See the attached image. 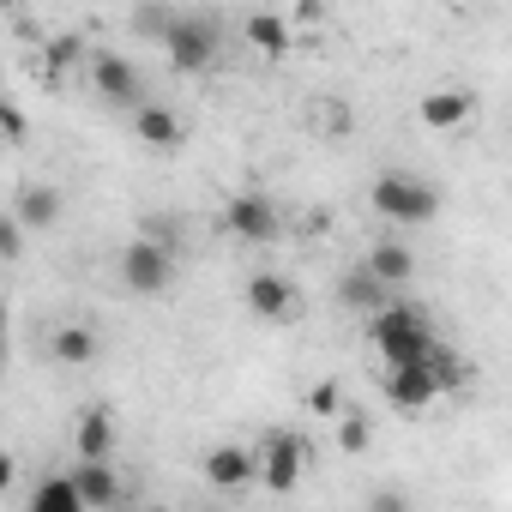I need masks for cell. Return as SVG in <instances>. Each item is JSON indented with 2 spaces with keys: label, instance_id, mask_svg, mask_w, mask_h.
Instances as JSON below:
<instances>
[{
  "label": "cell",
  "instance_id": "cell-1",
  "mask_svg": "<svg viewBox=\"0 0 512 512\" xmlns=\"http://www.w3.org/2000/svg\"><path fill=\"white\" fill-rule=\"evenodd\" d=\"M368 344L380 350V362H422V356L440 344V332H434L428 308H416V302H386V308L368 320Z\"/></svg>",
  "mask_w": 512,
  "mask_h": 512
},
{
  "label": "cell",
  "instance_id": "cell-2",
  "mask_svg": "<svg viewBox=\"0 0 512 512\" xmlns=\"http://www.w3.org/2000/svg\"><path fill=\"white\" fill-rule=\"evenodd\" d=\"M368 205H374V217L416 229V223H434L446 199H440L434 181H422V175H410V169H380L374 187H368Z\"/></svg>",
  "mask_w": 512,
  "mask_h": 512
},
{
  "label": "cell",
  "instance_id": "cell-3",
  "mask_svg": "<svg viewBox=\"0 0 512 512\" xmlns=\"http://www.w3.org/2000/svg\"><path fill=\"white\" fill-rule=\"evenodd\" d=\"M115 284L127 290V296H163L169 284H175V241H163V235H133L121 253H115Z\"/></svg>",
  "mask_w": 512,
  "mask_h": 512
},
{
  "label": "cell",
  "instance_id": "cell-4",
  "mask_svg": "<svg viewBox=\"0 0 512 512\" xmlns=\"http://www.w3.org/2000/svg\"><path fill=\"white\" fill-rule=\"evenodd\" d=\"M163 61H169L181 79H205V73H217V61H223V31H217V19H205V13H181V19L169 25V37H163Z\"/></svg>",
  "mask_w": 512,
  "mask_h": 512
},
{
  "label": "cell",
  "instance_id": "cell-5",
  "mask_svg": "<svg viewBox=\"0 0 512 512\" xmlns=\"http://www.w3.org/2000/svg\"><path fill=\"white\" fill-rule=\"evenodd\" d=\"M217 223H223V235L229 241H241V247H266V241H278L284 235V205L272 199V193H260V187H241V193H229L223 199V211H217Z\"/></svg>",
  "mask_w": 512,
  "mask_h": 512
},
{
  "label": "cell",
  "instance_id": "cell-6",
  "mask_svg": "<svg viewBox=\"0 0 512 512\" xmlns=\"http://www.w3.org/2000/svg\"><path fill=\"white\" fill-rule=\"evenodd\" d=\"M79 73H85V85H91V91H97V97H103L109 109H127V115H133V109H139V103L151 97L145 73H139V67L127 61V55H115V49H91Z\"/></svg>",
  "mask_w": 512,
  "mask_h": 512
},
{
  "label": "cell",
  "instance_id": "cell-7",
  "mask_svg": "<svg viewBox=\"0 0 512 512\" xmlns=\"http://www.w3.org/2000/svg\"><path fill=\"white\" fill-rule=\"evenodd\" d=\"M380 392H386V404H392V410L416 416V410H434L452 386H446V380H440V368L422 356V362H386V368H380Z\"/></svg>",
  "mask_w": 512,
  "mask_h": 512
},
{
  "label": "cell",
  "instance_id": "cell-8",
  "mask_svg": "<svg viewBox=\"0 0 512 512\" xmlns=\"http://www.w3.org/2000/svg\"><path fill=\"white\" fill-rule=\"evenodd\" d=\"M308 464H314V446H308L302 428H272V434L260 440V488L290 494V488H302Z\"/></svg>",
  "mask_w": 512,
  "mask_h": 512
},
{
  "label": "cell",
  "instance_id": "cell-9",
  "mask_svg": "<svg viewBox=\"0 0 512 512\" xmlns=\"http://www.w3.org/2000/svg\"><path fill=\"white\" fill-rule=\"evenodd\" d=\"M241 302H247L253 320H266V326H296L302 320V290L284 272H272V266L241 278Z\"/></svg>",
  "mask_w": 512,
  "mask_h": 512
},
{
  "label": "cell",
  "instance_id": "cell-10",
  "mask_svg": "<svg viewBox=\"0 0 512 512\" xmlns=\"http://www.w3.org/2000/svg\"><path fill=\"white\" fill-rule=\"evenodd\" d=\"M199 476H205V488H217V494H241V488H253V482H260V446L217 440V446H205V458H199Z\"/></svg>",
  "mask_w": 512,
  "mask_h": 512
},
{
  "label": "cell",
  "instance_id": "cell-11",
  "mask_svg": "<svg viewBox=\"0 0 512 512\" xmlns=\"http://www.w3.org/2000/svg\"><path fill=\"white\" fill-rule=\"evenodd\" d=\"M43 350H49V362L55 368H97L103 362V332H97V320H55L49 326V338H43Z\"/></svg>",
  "mask_w": 512,
  "mask_h": 512
},
{
  "label": "cell",
  "instance_id": "cell-12",
  "mask_svg": "<svg viewBox=\"0 0 512 512\" xmlns=\"http://www.w3.org/2000/svg\"><path fill=\"white\" fill-rule=\"evenodd\" d=\"M133 139H139L145 151H181V145L193 139V127H187V115H181L175 103L145 97V103L133 109Z\"/></svg>",
  "mask_w": 512,
  "mask_h": 512
},
{
  "label": "cell",
  "instance_id": "cell-13",
  "mask_svg": "<svg viewBox=\"0 0 512 512\" xmlns=\"http://www.w3.org/2000/svg\"><path fill=\"white\" fill-rule=\"evenodd\" d=\"M476 109H482V97H476L470 85H434V91L416 103V121L434 127V133H458V127L476 121Z\"/></svg>",
  "mask_w": 512,
  "mask_h": 512
},
{
  "label": "cell",
  "instance_id": "cell-14",
  "mask_svg": "<svg viewBox=\"0 0 512 512\" xmlns=\"http://www.w3.org/2000/svg\"><path fill=\"white\" fill-rule=\"evenodd\" d=\"M241 49H253L260 61H284L290 49H296V25L284 19V13H272V7H253V13H241Z\"/></svg>",
  "mask_w": 512,
  "mask_h": 512
},
{
  "label": "cell",
  "instance_id": "cell-15",
  "mask_svg": "<svg viewBox=\"0 0 512 512\" xmlns=\"http://www.w3.org/2000/svg\"><path fill=\"white\" fill-rule=\"evenodd\" d=\"M386 302H392V284H386L368 260H356V266H344V272H338V308H344V314L374 320Z\"/></svg>",
  "mask_w": 512,
  "mask_h": 512
},
{
  "label": "cell",
  "instance_id": "cell-16",
  "mask_svg": "<svg viewBox=\"0 0 512 512\" xmlns=\"http://www.w3.org/2000/svg\"><path fill=\"white\" fill-rule=\"evenodd\" d=\"M115 446H121L115 410L109 404H85L73 416V458H115Z\"/></svg>",
  "mask_w": 512,
  "mask_h": 512
},
{
  "label": "cell",
  "instance_id": "cell-17",
  "mask_svg": "<svg viewBox=\"0 0 512 512\" xmlns=\"http://www.w3.org/2000/svg\"><path fill=\"white\" fill-rule=\"evenodd\" d=\"M73 476H79L91 512H115V506H127V482H121L115 458H73Z\"/></svg>",
  "mask_w": 512,
  "mask_h": 512
},
{
  "label": "cell",
  "instance_id": "cell-18",
  "mask_svg": "<svg viewBox=\"0 0 512 512\" xmlns=\"http://www.w3.org/2000/svg\"><path fill=\"white\" fill-rule=\"evenodd\" d=\"M61 211H67V199H61L55 181H25V187L13 193V217H19L25 229H37V235H49V229L61 223Z\"/></svg>",
  "mask_w": 512,
  "mask_h": 512
},
{
  "label": "cell",
  "instance_id": "cell-19",
  "mask_svg": "<svg viewBox=\"0 0 512 512\" xmlns=\"http://www.w3.org/2000/svg\"><path fill=\"white\" fill-rule=\"evenodd\" d=\"M25 512H91V506H85L79 476H73V470H55V476H43V482L25 494Z\"/></svg>",
  "mask_w": 512,
  "mask_h": 512
},
{
  "label": "cell",
  "instance_id": "cell-20",
  "mask_svg": "<svg viewBox=\"0 0 512 512\" xmlns=\"http://www.w3.org/2000/svg\"><path fill=\"white\" fill-rule=\"evenodd\" d=\"M368 266H374V272L398 290V284H410V278H416V253H410L398 235H380V241L368 247Z\"/></svg>",
  "mask_w": 512,
  "mask_h": 512
},
{
  "label": "cell",
  "instance_id": "cell-21",
  "mask_svg": "<svg viewBox=\"0 0 512 512\" xmlns=\"http://www.w3.org/2000/svg\"><path fill=\"white\" fill-rule=\"evenodd\" d=\"M332 428H338V452H350V458H362V452L374 446V422H368L362 410H338Z\"/></svg>",
  "mask_w": 512,
  "mask_h": 512
},
{
  "label": "cell",
  "instance_id": "cell-22",
  "mask_svg": "<svg viewBox=\"0 0 512 512\" xmlns=\"http://www.w3.org/2000/svg\"><path fill=\"white\" fill-rule=\"evenodd\" d=\"M181 13L175 7H163V0H145V7H133V37H145V43H157L163 49V37H169V25H175Z\"/></svg>",
  "mask_w": 512,
  "mask_h": 512
},
{
  "label": "cell",
  "instance_id": "cell-23",
  "mask_svg": "<svg viewBox=\"0 0 512 512\" xmlns=\"http://www.w3.org/2000/svg\"><path fill=\"white\" fill-rule=\"evenodd\" d=\"M314 133L344 139V133H350V109H344V103H314Z\"/></svg>",
  "mask_w": 512,
  "mask_h": 512
},
{
  "label": "cell",
  "instance_id": "cell-24",
  "mask_svg": "<svg viewBox=\"0 0 512 512\" xmlns=\"http://www.w3.org/2000/svg\"><path fill=\"white\" fill-rule=\"evenodd\" d=\"M0 260H7V266H19L25 260V223L7 211V223H0Z\"/></svg>",
  "mask_w": 512,
  "mask_h": 512
},
{
  "label": "cell",
  "instance_id": "cell-25",
  "mask_svg": "<svg viewBox=\"0 0 512 512\" xmlns=\"http://www.w3.org/2000/svg\"><path fill=\"white\" fill-rule=\"evenodd\" d=\"M308 410H314V416H338V410H344V392H338V380H320V386L308 392Z\"/></svg>",
  "mask_w": 512,
  "mask_h": 512
},
{
  "label": "cell",
  "instance_id": "cell-26",
  "mask_svg": "<svg viewBox=\"0 0 512 512\" xmlns=\"http://www.w3.org/2000/svg\"><path fill=\"white\" fill-rule=\"evenodd\" d=\"M0 127H7V145H25V139H31V121H25V109H19V103L0 109Z\"/></svg>",
  "mask_w": 512,
  "mask_h": 512
},
{
  "label": "cell",
  "instance_id": "cell-27",
  "mask_svg": "<svg viewBox=\"0 0 512 512\" xmlns=\"http://www.w3.org/2000/svg\"><path fill=\"white\" fill-rule=\"evenodd\" d=\"M458 7H476V0H458Z\"/></svg>",
  "mask_w": 512,
  "mask_h": 512
}]
</instances>
